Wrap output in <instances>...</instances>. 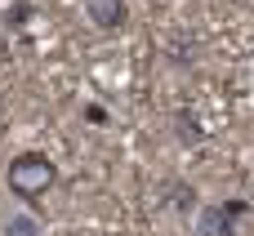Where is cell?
Wrapping results in <instances>:
<instances>
[{"instance_id":"cell-1","label":"cell","mask_w":254,"mask_h":236,"mask_svg":"<svg viewBox=\"0 0 254 236\" xmlns=\"http://www.w3.org/2000/svg\"><path fill=\"white\" fill-rule=\"evenodd\" d=\"M4 183H9V192H13L18 201H40V196L58 183V170H54V161H49L45 152H22V156L9 161Z\"/></svg>"},{"instance_id":"cell-2","label":"cell","mask_w":254,"mask_h":236,"mask_svg":"<svg viewBox=\"0 0 254 236\" xmlns=\"http://www.w3.org/2000/svg\"><path fill=\"white\" fill-rule=\"evenodd\" d=\"M250 214V201L232 196V201H214L205 210H196V236H237V223Z\"/></svg>"},{"instance_id":"cell-3","label":"cell","mask_w":254,"mask_h":236,"mask_svg":"<svg viewBox=\"0 0 254 236\" xmlns=\"http://www.w3.org/2000/svg\"><path fill=\"white\" fill-rule=\"evenodd\" d=\"M80 4H85V18L98 31H121L129 22V4L125 0H80Z\"/></svg>"},{"instance_id":"cell-4","label":"cell","mask_w":254,"mask_h":236,"mask_svg":"<svg viewBox=\"0 0 254 236\" xmlns=\"http://www.w3.org/2000/svg\"><path fill=\"white\" fill-rule=\"evenodd\" d=\"M165 205H170L174 214H192V210H196V187H192V183H170V187H165Z\"/></svg>"},{"instance_id":"cell-5","label":"cell","mask_w":254,"mask_h":236,"mask_svg":"<svg viewBox=\"0 0 254 236\" xmlns=\"http://www.w3.org/2000/svg\"><path fill=\"white\" fill-rule=\"evenodd\" d=\"M0 236H40V219H31V214H9L4 228H0Z\"/></svg>"},{"instance_id":"cell-6","label":"cell","mask_w":254,"mask_h":236,"mask_svg":"<svg viewBox=\"0 0 254 236\" xmlns=\"http://www.w3.org/2000/svg\"><path fill=\"white\" fill-rule=\"evenodd\" d=\"M174 129L183 134V143H196V138H201V129H196L192 112H179V116H174Z\"/></svg>"},{"instance_id":"cell-7","label":"cell","mask_w":254,"mask_h":236,"mask_svg":"<svg viewBox=\"0 0 254 236\" xmlns=\"http://www.w3.org/2000/svg\"><path fill=\"white\" fill-rule=\"evenodd\" d=\"M27 18H31V4H27V0H18V4H9V13H4V27H13V31H18Z\"/></svg>"},{"instance_id":"cell-8","label":"cell","mask_w":254,"mask_h":236,"mask_svg":"<svg viewBox=\"0 0 254 236\" xmlns=\"http://www.w3.org/2000/svg\"><path fill=\"white\" fill-rule=\"evenodd\" d=\"M85 116H89L94 125H103V120H107V112H103V107H85Z\"/></svg>"}]
</instances>
